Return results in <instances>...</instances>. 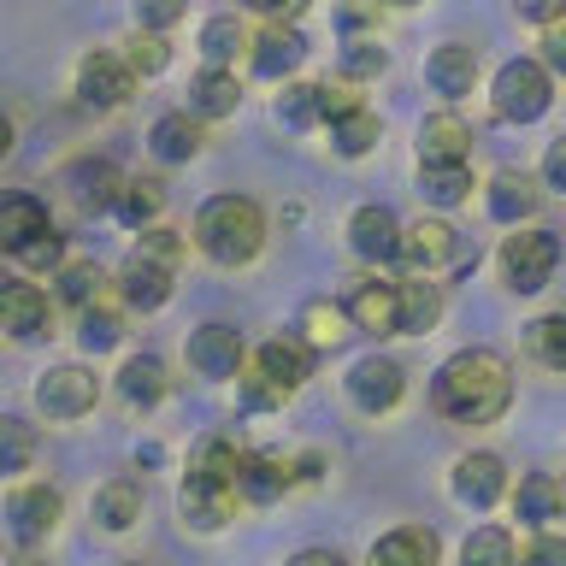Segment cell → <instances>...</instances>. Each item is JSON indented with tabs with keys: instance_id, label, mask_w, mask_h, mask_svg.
<instances>
[{
	"instance_id": "15",
	"label": "cell",
	"mask_w": 566,
	"mask_h": 566,
	"mask_svg": "<svg viewBox=\"0 0 566 566\" xmlns=\"http://www.w3.org/2000/svg\"><path fill=\"white\" fill-rule=\"evenodd\" d=\"M348 242H354V254H360V260L389 265V260H396V248H401L396 212H389V207H360V212L348 219Z\"/></svg>"
},
{
	"instance_id": "21",
	"label": "cell",
	"mask_w": 566,
	"mask_h": 566,
	"mask_svg": "<svg viewBox=\"0 0 566 566\" xmlns=\"http://www.w3.org/2000/svg\"><path fill=\"white\" fill-rule=\"evenodd\" d=\"M0 331L7 336H42L48 331V295L35 283H0Z\"/></svg>"
},
{
	"instance_id": "44",
	"label": "cell",
	"mask_w": 566,
	"mask_h": 566,
	"mask_svg": "<svg viewBox=\"0 0 566 566\" xmlns=\"http://www.w3.org/2000/svg\"><path fill=\"white\" fill-rule=\"evenodd\" d=\"M166 60H171L166 35H159V30H136V42H130V71L154 77V71H166Z\"/></svg>"
},
{
	"instance_id": "20",
	"label": "cell",
	"mask_w": 566,
	"mask_h": 566,
	"mask_svg": "<svg viewBox=\"0 0 566 566\" xmlns=\"http://www.w3.org/2000/svg\"><path fill=\"white\" fill-rule=\"evenodd\" d=\"M424 77H431V88H437V95H449V101L472 95V83H478V53H472L467 42H442L431 60H424Z\"/></svg>"
},
{
	"instance_id": "22",
	"label": "cell",
	"mask_w": 566,
	"mask_h": 566,
	"mask_svg": "<svg viewBox=\"0 0 566 566\" xmlns=\"http://www.w3.org/2000/svg\"><path fill=\"white\" fill-rule=\"evenodd\" d=\"M484 201H490V219L520 224V219H531V212H537L543 189H537V177H525V171H495Z\"/></svg>"
},
{
	"instance_id": "49",
	"label": "cell",
	"mask_w": 566,
	"mask_h": 566,
	"mask_svg": "<svg viewBox=\"0 0 566 566\" xmlns=\"http://www.w3.org/2000/svg\"><path fill=\"white\" fill-rule=\"evenodd\" d=\"M543 65L566 77V18H555V24H548V35H543Z\"/></svg>"
},
{
	"instance_id": "48",
	"label": "cell",
	"mask_w": 566,
	"mask_h": 566,
	"mask_svg": "<svg viewBox=\"0 0 566 566\" xmlns=\"http://www.w3.org/2000/svg\"><path fill=\"white\" fill-rule=\"evenodd\" d=\"M136 254H154V260L177 265V254H184V242H177V230H159V224H148V230H142V248H136Z\"/></svg>"
},
{
	"instance_id": "8",
	"label": "cell",
	"mask_w": 566,
	"mask_h": 566,
	"mask_svg": "<svg viewBox=\"0 0 566 566\" xmlns=\"http://www.w3.org/2000/svg\"><path fill=\"white\" fill-rule=\"evenodd\" d=\"M35 407H42L48 419H83L88 407H95V371H83V366L42 371V384H35Z\"/></svg>"
},
{
	"instance_id": "45",
	"label": "cell",
	"mask_w": 566,
	"mask_h": 566,
	"mask_svg": "<svg viewBox=\"0 0 566 566\" xmlns=\"http://www.w3.org/2000/svg\"><path fill=\"white\" fill-rule=\"evenodd\" d=\"M18 260H24L30 265V272H53V265H60L65 260V237H60V230H42V237H35L30 248H24V254H18Z\"/></svg>"
},
{
	"instance_id": "10",
	"label": "cell",
	"mask_w": 566,
	"mask_h": 566,
	"mask_svg": "<svg viewBox=\"0 0 566 566\" xmlns=\"http://www.w3.org/2000/svg\"><path fill=\"white\" fill-rule=\"evenodd\" d=\"M254 366H260L265 384H277L283 396H290V389H301L313 378V343L307 336H272V343L254 354Z\"/></svg>"
},
{
	"instance_id": "1",
	"label": "cell",
	"mask_w": 566,
	"mask_h": 566,
	"mask_svg": "<svg viewBox=\"0 0 566 566\" xmlns=\"http://www.w3.org/2000/svg\"><path fill=\"white\" fill-rule=\"evenodd\" d=\"M431 401H437V413L454 419V424H495L513 401V371L495 348H467V354H454V360L437 366Z\"/></svg>"
},
{
	"instance_id": "30",
	"label": "cell",
	"mask_w": 566,
	"mask_h": 566,
	"mask_svg": "<svg viewBox=\"0 0 566 566\" xmlns=\"http://www.w3.org/2000/svg\"><path fill=\"white\" fill-rule=\"evenodd\" d=\"M159 207H166V189H159L154 177H124L118 195H113L118 224H130V230H148L159 219Z\"/></svg>"
},
{
	"instance_id": "5",
	"label": "cell",
	"mask_w": 566,
	"mask_h": 566,
	"mask_svg": "<svg viewBox=\"0 0 566 566\" xmlns=\"http://www.w3.org/2000/svg\"><path fill=\"white\" fill-rule=\"evenodd\" d=\"M130 83H136V71L130 60H118V53H83L77 60V95L83 106H101V113H113V106L130 101Z\"/></svg>"
},
{
	"instance_id": "41",
	"label": "cell",
	"mask_w": 566,
	"mask_h": 566,
	"mask_svg": "<svg viewBox=\"0 0 566 566\" xmlns=\"http://www.w3.org/2000/svg\"><path fill=\"white\" fill-rule=\"evenodd\" d=\"M525 343H531V354H537V360H543L548 371H566V313H548V318H537Z\"/></svg>"
},
{
	"instance_id": "53",
	"label": "cell",
	"mask_w": 566,
	"mask_h": 566,
	"mask_svg": "<svg viewBox=\"0 0 566 566\" xmlns=\"http://www.w3.org/2000/svg\"><path fill=\"white\" fill-rule=\"evenodd\" d=\"M318 101H325V118H336V113H354V106H360V101L348 95V83H318Z\"/></svg>"
},
{
	"instance_id": "16",
	"label": "cell",
	"mask_w": 566,
	"mask_h": 566,
	"mask_svg": "<svg viewBox=\"0 0 566 566\" xmlns=\"http://www.w3.org/2000/svg\"><path fill=\"white\" fill-rule=\"evenodd\" d=\"M118 290H124V301H130L136 313L166 307V295H171V265L154 260V254H130V260H124V272H118Z\"/></svg>"
},
{
	"instance_id": "37",
	"label": "cell",
	"mask_w": 566,
	"mask_h": 566,
	"mask_svg": "<svg viewBox=\"0 0 566 566\" xmlns=\"http://www.w3.org/2000/svg\"><path fill=\"white\" fill-rule=\"evenodd\" d=\"M101 265L95 260H60V265H53V290H60V301H71V307H88V301H95L101 295Z\"/></svg>"
},
{
	"instance_id": "54",
	"label": "cell",
	"mask_w": 566,
	"mask_h": 566,
	"mask_svg": "<svg viewBox=\"0 0 566 566\" xmlns=\"http://www.w3.org/2000/svg\"><path fill=\"white\" fill-rule=\"evenodd\" d=\"M242 7H254V12H265V18H295L307 0H242Z\"/></svg>"
},
{
	"instance_id": "43",
	"label": "cell",
	"mask_w": 566,
	"mask_h": 566,
	"mask_svg": "<svg viewBox=\"0 0 566 566\" xmlns=\"http://www.w3.org/2000/svg\"><path fill=\"white\" fill-rule=\"evenodd\" d=\"M301 325H307V343H336L348 325V313H343V301H307Z\"/></svg>"
},
{
	"instance_id": "39",
	"label": "cell",
	"mask_w": 566,
	"mask_h": 566,
	"mask_svg": "<svg viewBox=\"0 0 566 566\" xmlns=\"http://www.w3.org/2000/svg\"><path fill=\"white\" fill-rule=\"evenodd\" d=\"M237 48H248V35H242V24L237 18H207L201 24V53H207V65H230L237 60Z\"/></svg>"
},
{
	"instance_id": "27",
	"label": "cell",
	"mask_w": 566,
	"mask_h": 566,
	"mask_svg": "<svg viewBox=\"0 0 566 566\" xmlns=\"http://www.w3.org/2000/svg\"><path fill=\"white\" fill-rule=\"evenodd\" d=\"M148 142H154V154L166 159V166H184V159L201 154V118L195 113H166V118H154Z\"/></svg>"
},
{
	"instance_id": "52",
	"label": "cell",
	"mask_w": 566,
	"mask_h": 566,
	"mask_svg": "<svg viewBox=\"0 0 566 566\" xmlns=\"http://www.w3.org/2000/svg\"><path fill=\"white\" fill-rule=\"evenodd\" d=\"M543 184H548V189H566V136L548 142V154H543Z\"/></svg>"
},
{
	"instance_id": "38",
	"label": "cell",
	"mask_w": 566,
	"mask_h": 566,
	"mask_svg": "<svg viewBox=\"0 0 566 566\" xmlns=\"http://www.w3.org/2000/svg\"><path fill=\"white\" fill-rule=\"evenodd\" d=\"M35 460V431L24 419H12V413H0V478H12V472H24Z\"/></svg>"
},
{
	"instance_id": "13",
	"label": "cell",
	"mask_w": 566,
	"mask_h": 566,
	"mask_svg": "<svg viewBox=\"0 0 566 566\" xmlns=\"http://www.w3.org/2000/svg\"><path fill=\"white\" fill-rule=\"evenodd\" d=\"M189 366L201 378H237L242 371V336L237 325H201L189 336Z\"/></svg>"
},
{
	"instance_id": "35",
	"label": "cell",
	"mask_w": 566,
	"mask_h": 566,
	"mask_svg": "<svg viewBox=\"0 0 566 566\" xmlns=\"http://www.w3.org/2000/svg\"><path fill=\"white\" fill-rule=\"evenodd\" d=\"M371 142H378V118H371L366 106H354V113H336V118H331V148L343 154V159L371 154Z\"/></svg>"
},
{
	"instance_id": "34",
	"label": "cell",
	"mask_w": 566,
	"mask_h": 566,
	"mask_svg": "<svg viewBox=\"0 0 566 566\" xmlns=\"http://www.w3.org/2000/svg\"><path fill=\"white\" fill-rule=\"evenodd\" d=\"M118 336H124V318H118L113 307H101V301L77 307V348H83V354H106V348H118Z\"/></svg>"
},
{
	"instance_id": "23",
	"label": "cell",
	"mask_w": 566,
	"mask_h": 566,
	"mask_svg": "<svg viewBox=\"0 0 566 566\" xmlns=\"http://www.w3.org/2000/svg\"><path fill=\"white\" fill-rule=\"evenodd\" d=\"M472 154V130L460 113H431L419 130V159L424 166H442V159H467Z\"/></svg>"
},
{
	"instance_id": "47",
	"label": "cell",
	"mask_w": 566,
	"mask_h": 566,
	"mask_svg": "<svg viewBox=\"0 0 566 566\" xmlns=\"http://www.w3.org/2000/svg\"><path fill=\"white\" fill-rule=\"evenodd\" d=\"M184 18V0H136V24L142 30H171Z\"/></svg>"
},
{
	"instance_id": "3",
	"label": "cell",
	"mask_w": 566,
	"mask_h": 566,
	"mask_svg": "<svg viewBox=\"0 0 566 566\" xmlns=\"http://www.w3.org/2000/svg\"><path fill=\"white\" fill-rule=\"evenodd\" d=\"M495 118L507 124H531L548 113V101H555V83H548V65L543 60H507L502 71H495Z\"/></svg>"
},
{
	"instance_id": "31",
	"label": "cell",
	"mask_w": 566,
	"mask_h": 566,
	"mask_svg": "<svg viewBox=\"0 0 566 566\" xmlns=\"http://www.w3.org/2000/svg\"><path fill=\"white\" fill-rule=\"evenodd\" d=\"M142 520V490L130 478H113V484L95 490V525L101 531H130Z\"/></svg>"
},
{
	"instance_id": "11",
	"label": "cell",
	"mask_w": 566,
	"mask_h": 566,
	"mask_svg": "<svg viewBox=\"0 0 566 566\" xmlns=\"http://www.w3.org/2000/svg\"><path fill=\"white\" fill-rule=\"evenodd\" d=\"M48 224H53V219H48V207L35 201V195H24V189H7V195H0V254L18 260Z\"/></svg>"
},
{
	"instance_id": "40",
	"label": "cell",
	"mask_w": 566,
	"mask_h": 566,
	"mask_svg": "<svg viewBox=\"0 0 566 566\" xmlns=\"http://www.w3.org/2000/svg\"><path fill=\"white\" fill-rule=\"evenodd\" d=\"M460 555H467V566H513V560H520V543H513L507 531L490 525V531H472Z\"/></svg>"
},
{
	"instance_id": "17",
	"label": "cell",
	"mask_w": 566,
	"mask_h": 566,
	"mask_svg": "<svg viewBox=\"0 0 566 566\" xmlns=\"http://www.w3.org/2000/svg\"><path fill=\"white\" fill-rule=\"evenodd\" d=\"M307 60V35L301 30H283V24H272V30H260L254 35V53H248V65H254V77H290V71Z\"/></svg>"
},
{
	"instance_id": "14",
	"label": "cell",
	"mask_w": 566,
	"mask_h": 566,
	"mask_svg": "<svg viewBox=\"0 0 566 566\" xmlns=\"http://www.w3.org/2000/svg\"><path fill=\"white\" fill-rule=\"evenodd\" d=\"M454 254H460V237L442 219H424L413 230H401V248H396V260L407 272H437V265H449Z\"/></svg>"
},
{
	"instance_id": "28",
	"label": "cell",
	"mask_w": 566,
	"mask_h": 566,
	"mask_svg": "<svg viewBox=\"0 0 566 566\" xmlns=\"http://www.w3.org/2000/svg\"><path fill=\"white\" fill-rule=\"evenodd\" d=\"M290 490V467L272 454H242L237 460V495L242 502H277Z\"/></svg>"
},
{
	"instance_id": "24",
	"label": "cell",
	"mask_w": 566,
	"mask_h": 566,
	"mask_svg": "<svg viewBox=\"0 0 566 566\" xmlns=\"http://www.w3.org/2000/svg\"><path fill=\"white\" fill-rule=\"evenodd\" d=\"M118 184L124 177L113 171V159H77V166L65 171V189L77 195V207H88V212H113Z\"/></svg>"
},
{
	"instance_id": "9",
	"label": "cell",
	"mask_w": 566,
	"mask_h": 566,
	"mask_svg": "<svg viewBox=\"0 0 566 566\" xmlns=\"http://www.w3.org/2000/svg\"><path fill=\"white\" fill-rule=\"evenodd\" d=\"M343 313L354 331H371V336H396V313H401V295L396 283H378V277H360L354 290L343 295Z\"/></svg>"
},
{
	"instance_id": "18",
	"label": "cell",
	"mask_w": 566,
	"mask_h": 566,
	"mask_svg": "<svg viewBox=\"0 0 566 566\" xmlns=\"http://www.w3.org/2000/svg\"><path fill=\"white\" fill-rule=\"evenodd\" d=\"M513 513H520L525 525H555L566 520V484L555 472H525L520 490H513Z\"/></svg>"
},
{
	"instance_id": "25",
	"label": "cell",
	"mask_w": 566,
	"mask_h": 566,
	"mask_svg": "<svg viewBox=\"0 0 566 566\" xmlns=\"http://www.w3.org/2000/svg\"><path fill=\"white\" fill-rule=\"evenodd\" d=\"M237 101H242V83H237V71H224V65H207L201 77L189 83V113L195 118H224V113H237Z\"/></svg>"
},
{
	"instance_id": "36",
	"label": "cell",
	"mask_w": 566,
	"mask_h": 566,
	"mask_svg": "<svg viewBox=\"0 0 566 566\" xmlns=\"http://www.w3.org/2000/svg\"><path fill=\"white\" fill-rule=\"evenodd\" d=\"M318 118H325L318 83H283V95H277V124L283 130H313Z\"/></svg>"
},
{
	"instance_id": "50",
	"label": "cell",
	"mask_w": 566,
	"mask_h": 566,
	"mask_svg": "<svg viewBox=\"0 0 566 566\" xmlns=\"http://www.w3.org/2000/svg\"><path fill=\"white\" fill-rule=\"evenodd\" d=\"M520 555L525 560H543V566H566V537H531Z\"/></svg>"
},
{
	"instance_id": "56",
	"label": "cell",
	"mask_w": 566,
	"mask_h": 566,
	"mask_svg": "<svg viewBox=\"0 0 566 566\" xmlns=\"http://www.w3.org/2000/svg\"><path fill=\"white\" fill-rule=\"evenodd\" d=\"M384 7H419V0H384Z\"/></svg>"
},
{
	"instance_id": "42",
	"label": "cell",
	"mask_w": 566,
	"mask_h": 566,
	"mask_svg": "<svg viewBox=\"0 0 566 566\" xmlns=\"http://www.w3.org/2000/svg\"><path fill=\"white\" fill-rule=\"evenodd\" d=\"M237 442H219V437H212V442H201V449H195V467L189 472H207V478H219V484H230V490H237Z\"/></svg>"
},
{
	"instance_id": "55",
	"label": "cell",
	"mask_w": 566,
	"mask_h": 566,
	"mask_svg": "<svg viewBox=\"0 0 566 566\" xmlns=\"http://www.w3.org/2000/svg\"><path fill=\"white\" fill-rule=\"evenodd\" d=\"M7 154H12V118L0 113V159H7Z\"/></svg>"
},
{
	"instance_id": "33",
	"label": "cell",
	"mask_w": 566,
	"mask_h": 566,
	"mask_svg": "<svg viewBox=\"0 0 566 566\" xmlns=\"http://www.w3.org/2000/svg\"><path fill=\"white\" fill-rule=\"evenodd\" d=\"M118 396L130 407H154L159 396H166V366L154 360V354H130L118 371Z\"/></svg>"
},
{
	"instance_id": "7",
	"label": "cell",
	"mask_w": 566,
	"mask_h": 566,
	"mask_svg": "<svg viewBox=\"0 0 566 566\" xmlns=\"http://www.w3.org/2000/svg\"><path fill=\"white\" fill-rule=\"evenodd\" d=\"M401 366L396 360H384V354H366V360H354L348 366V401L360 407V413H389V407L401 401Z\"/></svg>"
},
{
	"instance_id": "2",
	"label": "cell",
	"mask_w": 566,
	"mask_h": 566,
	"mask_svg": "<svg viewBox=\"0 0 566 566\" xmlns=\"http://www.w3.org/2000/svg\"><path fill=\"white\" fill-rule=\"evenodd\" d=\"M265 242V212L248 195H212L195 212V248L219 265H248Z\"/></svg>"
},
{
	"instance_id": "26",
	"label": "cell",
	"mask_w": 566,
	"mask_h": 566,
	"mask_svg": "<svg viewBox=\"0 0 566 566\" xmlns=\"http://www.w3.org/2000/svg\"><path fill=\"white\" fill-rule=\"evenodd\" d=\"M401 295V313H396V336H424L442 318V290L437 283H424V272L413 283H396Z\"/></svg>"
},
{
	"instance_id": "32",
	"label": "cell",
	"mask_w": 566,
	"mask_h": 566,
	"mask_svg": "<svg viewBox=\"0 0 566 566\" xmlns=\"http://www.w3.org/2000/svg\"><path fill=\"white\" fill-rule=\"evenodd\" d=\"M419 195L431 207H460L472 195V171H467V159H442V166H424L419 171Z\"/></svg>"
},
{
	"instance_id": "46",
	"label": "cell",
	"mask_w": 566,
	"mask_h": 566,
	"mask_svg": "<svg viewBox=\"0 0 566 566\" xmlns=\"http://www.w3.org/2000/svg\"><path fill=\"white\" fill-rule=\"evenodd\" d=\"M384 65H389V53L378 42H348L343 53V77H378Z\"/></svg>"
},
{
	"instance_id": "4",
	"label": "cell",
	"mask_w": 566,
	"mask_h": 566,
	"mask_svg": "<svg viewBox=\"0 0 566 566\" xmlns=\"http://www.w3.org/2000/svg\"><path fill=\"white\" fill-rule=\"evenodd\" d=\"M555 265H560L555 230H513L502 242V277H507V290H520V295H537L543 283L555 277Z\"/></svg>"
},
{
	"instance_id": "51",
	"label": "cell",
	"mask_w": 566,
	"mask_h": 566,
	"mask_svg": "<svg viewBox=\"0 0 566 566\" xmlns=\"http://www.w3.org/2000/svg\"><path fill=\"white\" fill-rule=\"evenodd\" d=\"M513 12L531 24H555V18H566V0H513Z\"/></svg>"
},
{
	"instance_id": "12",
	"label": "cell",
	"mask_w": 566,
	"mask_h": 566,
	"mask_svg": "<svg viewBox=\"0 0 566 566\" xmlns=\"http://www.w3.org/2000/svg\"><path fill=\"white\" fill-rule=\"evenodd\" d=\"M449 490H454L460 507H490V502H502L507 472H502V460H495V454H460Z\"/></svg>"
},
{
	"instance_id": "19",
	"label": "cell",
	"mask_w": 566,
	"mask_h": 566,
	"mask_svg": "<svg viewBox=\"0 0 566 566\" xmlns=\"http://www.w3.org/2000/svg\"><path fill=\"white\" fill-rule=\"evenodd\" d=\"M230 502H237V490H230V484H219V478H207V472H189V484H184V525L219 531L230 520Z\"/></svg>"
},
{
	"instance_id": "6",
	"label": "cell",
	"mask_w": 566,
	"mask_h": 566,
	"mask_svg": "<svg viewBox=\"0 0 566 566\" xmlns=\"http://www.w3.org/2000/svg\"><path fill=\"white\" fill-rule=\"evenodd\" d=\"M60 507L65 502H60V490H53V484H18L7 495V531L30 548V543H42L48 531L60 525Z\"/></svg>"
},
{
	"instance_id": "29",
	"label": "cell",
	"mask_w": 566,
	"mask_h": 566,
	"mask_svg": "<svg viewBox=\"0 0 566 566\" xmlns=\"http://www.w3.org/2000/svg\"><path fill=\"white\" fill-rule=\"evenodd\" d=\"M437 555H442V543H437V531H424V525H401L371 548V560H384V566H431Z\"/></svg>"
}]
</instances>
